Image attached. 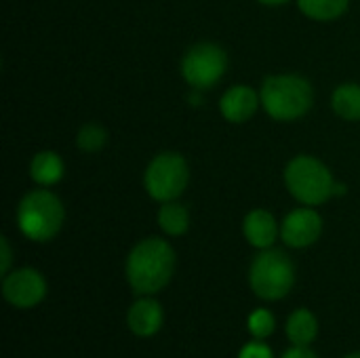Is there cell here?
Listing matches in <instances>:
<instances>
[{"label": "cell", "instance_id": "21", "mask_svg": "<svg viewBox=\"0 0 360 358\" xmlns=\"http://www.w3.org/2000/svg\"><path fill=\"white\" fill-rule=\"evenodd\" d=\"M13 266V249L6 236H0V274L6 276Z\"/></svg>", "mask_w": 360, "mask_h": 358}, {"label": "cell", "instance_id": "24", "mask_svg": "<svg viewBox=\"0 0 360 358\" xmlns=\"http://www.w3.org/2000/svg\"><path fill=\"white\" fill-rule=\"evenodd\" d=\"M346 358H360V352H354V354H350V357Z\"/></svg>", "mask_w": 360, "mask_h": 358}, {"label": "cell", "instance_id": "1", "mask_svg": "<svg viewBox=\"0 0 360 358\" xmlns=\"http://www.w3.org/2000/svg\"><path fill=\"white\" fill-rule=\"evenodd\" d=\"M175 264L177 255L167 238L146 236L127 255L124 274L129 287L139 295H154L171 283Z\"/></svg>", "mask_w": 360, "mask_h": 358}, {"label": "cell", "instance_id": "15", "mask_svg": "<svg viewBox=\"0 0 360 358\" xmlns=\"http://www.w3.org/2000/svg\"><path fill=\"white\" fill-rule=\"evenodd\" d=\"M331 110L346 122H360V82H342L331 93Z\"/></svg>", "mask_w": 360, "mask_h": 358}, {"label": "cell", "instance_id": "7", "mask_svg": "<svg viewBox=\"0 0 360 358\" xmlns=\"http://www.w3.org/2000/svg\"><path fill=\"white\" fill-rule=\"evenodd\" d=\"M228 65L230 59L226 49L217 42L202 40L184 51L179 61V74L190 89L205 93L221 82L228 72Z\"/></svg>", "mask_w": 360, "mask_h": 358}, {"label": "cell", "instance_id": "6", "mask_svg": "<svg viewBox=\"0 0 360 358\" xmlns=\"http://www.w3.org/2000/svg\"><path fill=\"white\" fill-rule=\"evenodd\" d=\"M249 285L253 293L266 302L287 298L295 285V266L291 257L274 247L259 251L249 268Z\"/></svg>", "mask_w": 360, "mask_h": 358}, {"label": "cell", "instance_id": "10", "mask_svg": "<svg viewBox=\"0 0 360 358\" xmlns=\"http://www.w3.org/2000/svg\"><path fill=\"white\" fill-rule=\"evenodd\" d=\"M219 114L230 124H247L253 120V116L262 108L259 91H255L251 84L238 82L228 87L219 97Z\"/></svg>", "mask_w": 360, "mask_h": 358}, {"label": "cell", "instance_id": "2", "mask_svg": "<svg viewBox=\"0 0 360 358\" xmlns=\"http://www.w3.org/2000/svg\"><path fill=\"white\" fill-rule=\"evenodd\" d=\"M262 110L274 122H297L314 108V84L297 72L268 74L259 84Z\"/></svg>", "mask_w": 360, "mask_h": 358}, {"label": "cell", "instance_id": "23", "mask_svg": "<svg viewBox=\"0 0 360 358\" xmlns=\"http://www.w3.org/2000/svg\"><path fill=\"white\" fill-rule=\"evenodd\" d=\"M262 6H270V8H278V6H285L289 4L291 0H257Z\"/></svg>", "mask_w": 360, "mask_h": 358}, {"label": "cell", "instance_id": "16", "mask_svg": "<svg viewBox=\"0 0 360 358\" xmlns=\"http://www.w3.org/2000/svg\"><path fill=\"white\" fill-rule=\"evenodd\" d=\"M300 13L316 23H333L350 11V0H295Z\"/></svg>", "mask_w": 360, "mask_h": 358}, {"label": "cell", "instance_id": "17", "mask_svg": "<svg viewBox=\"0 0 360 358\" xmlns=\"http://www.w3.org/2000/svg\"><path fill=\"white\" fill-rule=\"evenodd\" d=\"M319 321L308 308L295 310L287 321V338L293 346H310L316 340Z\"/></svg>", "mask_w": 360, "mask_h": 358}, {"label": "cell", "instance_id": "18", "mask_svg": "<svg viewBox=\"0 0 360 358\" xmlns=\"http://www.w3.org/2000/svg\"><path fill=\"white\" fill-rule=\"evenodd\" d=\"M108 131L99 122H84L76 133V148L82 154H97L108 146Z\"/></svg>", "mask_w": 360, "mask_h": 358}, {"label": "cell", "instance_id": "20", "mask_svg": "<svg viewBox=\"0 0 360 358\" xmlns=\"http://www.w3.org/2000/svg\"><path fill=\"white\" fill-rule=\"evenodd\" d=\"M238 358H274V357H272L270 348H268L262 340H257V342H249V344L240 350Z\"/></svg>", "mask_w": 360, "mask_h": 358}, {"label": "cell", "instance_id": "8", "mask_svg": "<svg viewBox=\"0 0 360 358\" xmlns=\"http://www.w3.org/2000/svg\"><path fill=\"white\" fill-rule=\"evenodd\" d=\"M323 228L325 224L316 207L300 205L283 217L281 241L291 249H306L319 243V238L323 236Z\"/></svg>", "mask_w": 360, "mask_h": 358}, {"label": "cell", "instance_id": "4", "mask_svg": "<svg viewBox=\"0 0 360 358\" xmlns=\"http://www.w3.org/2000/svg\"><path fill=\"white\" fill-rule=\"evenodd\" d=\"M19 232L32 243L53 241L65 224V205L51 188H32L15 209Z\"/></svg>", "mask_w": 360, "mask_h": 358}, {"label": "cell", "instance_id": "5", "mask_svg": "<svg viewBox=\"0 0 360 358\" xmlns=\"http://www.w3.org/2000/svg\"><path fill=\"white\" fill-rule=\"evenodd\" d=\"M143 190L146 194L162 205L179 200L190 186V165L181 152L162 150L150 158L143 169Z\"/></svg>", "mask_w": 360, "mask_h": 358}, {"label": "cell", "instance_id": "14", "mask_svg": "<svg viewBox=\"0 0 360 358\" xmlns=\"http://www.w3.org/2000/svg\"><path fill=\"white\" fill-rule=\"evenodd\" d=\"M156 222H158V228L162 230L165 236L179 238V236H184L190 230L192 217H190V209L184 203L171 200V203H162L158 207Z\"/></svg>", "mask_w": 360, "mask_h": 358}, {"label": "cell", "instance_id": "19", "mask_svg": "<svg viewBox=\"0 0 360 358\" xmlns=\"http://www.w3.org/2000/svg\"><path fill=\"white\" fill-rule=\"evenodd\" d=\"M274 327H276V321L272 317L270 310L266 308H257L251 312L249 317V331L255 340H266L274 333Z\"/></svg>", "mask_w": 360, "mask_h": 358}, {"label": "cell", "instance_id": "3", "mask_svg": "<svg viewBox=\"0 0 360 358\" xmlns=\"http://www.w3.org/2000/svg\"><path fill=\"white\" fill-rule=\"evenodd\" d=\"M283 184L293 200L319 209L335 198L338 179L319 156L295 154L283 169Z\"/></svg>", "mask_w": 360, "mask_h": 358}, {"label": "cell", "instance_id": "9", "mask_svg": "<svg viewBox=\"0 0 360 358\" xmlns=\"http://www.w3.org/2000/svg\"><path fill=\"white\" fill-rule=\"evenodd\" d=\"M2 295L15 308H34L46 295V281L36 268H17L2 276Z\"/></svg>", "mask_w": 360, "mask_h": 358}, {"label": "cell", "instance_id": "13", "mask_svg": "<svg viewBox=\"0 0 360 358\" xmlns=\"http://www.w3.org/2000/svg\"><path fill=\"white\" fill-rule=\"evenodd\" d=\"M129 329L139 335V338H152L160 331L162 327V308L156 300L152 298H141L137 300L127 314Z\"/></svg>", "mask_w": 360, "mask_h": 358}, {"label": "cell", "instance_id": "22", "mask_svg": "<svg viewBox=\"0 0 360 358\" xmlns=\"http://www.w3.org/2000/svg\"><path fill=\"white\" fill-rule=\"evenodd\" d=\"M283 358H319L308 346H293L291 350H287Z\"/></svg>", "mask_w": 360, "mask_h": 358}, {"label": "cell", "instance_id": "11", "mask_svg": "<svg viewBox=\"0 0 360 358\" xmlns=\"http://www.w3.org/2000/svg\"><path fill=\"white\" fill-rule=\"evenodd\" d=\"M243 236L251 247H255L257 251H264V249L274 247V243L281 238V224L276 222L272 211L257 207L245 215Z\"/></svg>", "mask_w": 360, "mask_h": 358}, {"label": "cell", "instance_id": "12", "mask_svg": "<svg viewBox=\"0 0 360 358\" xmlns=\"http://www.w3.org/2000/svg\"><path fill=\"white\" fill-rule=\"evenodd\" d=\"M30 179L40 188H55L65 177V160L55 150H40L27 167Z\"/></svg>", "mask_w": 360, "mask_h": 358}]
</instances>
